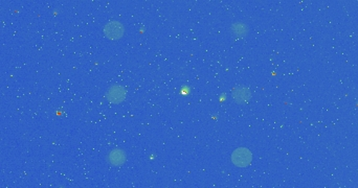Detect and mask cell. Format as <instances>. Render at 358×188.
<instances>
[{
  "instance_id": "6da1fadb",
  "label": "cell",
  "mask_w": 358,
  "mask_h": 188,
  "mask_svg": "<svg viewBox=\"0 0 358 188\" xmlns=\"http://www.w3.org/2000/svg\"><path fill=\"white\" fill-rule=\"evenodd\" d=\"M103 33L109 40L121 39L125 33V28L122 22L116 20H111L107 22L103 28Z\"/></svg>"
},
{
  "instance_id": "7a4b0ae2",
  "label": "cell",
  "mask_w": 358,
  "mask_h": 188,
  "mask_svg": "<svg viewBox=\"0 0 358 188\" xmlns=\"http://www.w3.org/2000/svg\"><path fill=\"white\" fill-rule=\"evenodd\" d=\"M252 161V154L247 148H238L232 154V162L238 167H246Z\"/></svg>"
},
{
  "instance_id": "3957f363",
  "label": "cell",
  "mask_w": 358,
  "mask_h": 188,
  "mask_svg": "<svg viewBox=\"0 0 358 188\" xmlns=\"http://www.w3.org/2000/svg\"><path fill=\"white\" fill-rule=\"evenodd\" d=\"M106 97L109 100V102H111V103H119L125 99L126 90L124 87L119 86V85L111 86L106 93Z\"/></svg>"
},
{
  "instance_id": "277c9868",
  "label": "cell",
  "mask_w": 358,
  "mask_h": 188,
  "mask_svg": "<svg viewBox=\"0 0 358 188\" xmlns=\"http://www.w3.org/2000/svg\"><path fill=\"white\" fill-rule=\"evenodd\" d=\"M232 96L236 102L244 103L249 100L251 96V92H250V89L246 86H238L233 89Z\"/></svg>"
},
{
  "instance_id": "5b68a950",
  "label": "cell",
  "mask_w": 358,
  "mask_h": 188,
  "mask_svg": "<svg viewBox=\"0 0 358 188\" xmlns=\"http://www.w3.org/2000/svg\"><path fill=\"white\" fill-rule=\"evenodd\" d=\"M108 162L114 166H121L127 160V155L122 149H113L107 156Z\"/></svg>"
},
{
  "instance_id": "8992f818",
  "label": "cell",
  "mask_w": 358,
  "mask_h": 188,
  "mask_svg": "<svg viewBox=\"0 0 358 188\" xmlns=\"http://www.w3.org/2000/svg\"><path fill=\"white\" fill-rule=\"evenodd\" d=\"M232 33L238 37V38H243L247 35L248 33V26L242 22H236L232 25L231 28Z\"/></svg>"
}]
</instances>
